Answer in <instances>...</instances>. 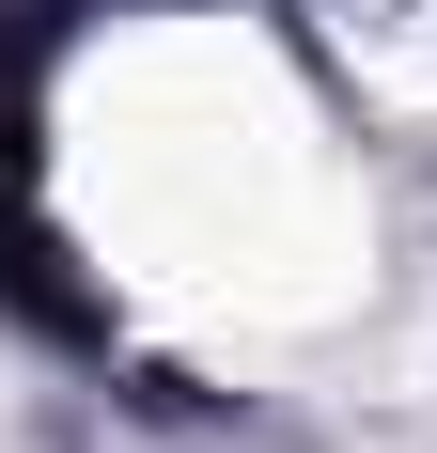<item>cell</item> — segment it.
<instances>
[{"mask_svg":"<svg viewBox=\"0 0 437 453\" xmlns=\"http://www.w3.org/2000/svg\"><path fill=\"white\" fill-rule=\"evenodd\" d=\"M94 173H110V219H126L141 281H172V297H234V313L344 297V188H328L312 126L234 47H188V32L126 47Z\"/></svg>","mask_w":437,"mask_h":453,"instance_id":"cell-1","label":"cell"}]
</instances>
